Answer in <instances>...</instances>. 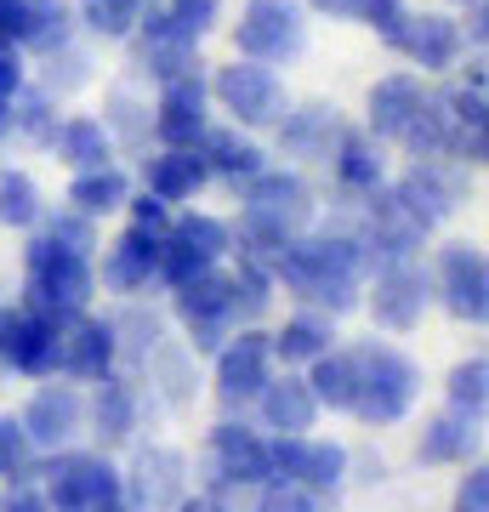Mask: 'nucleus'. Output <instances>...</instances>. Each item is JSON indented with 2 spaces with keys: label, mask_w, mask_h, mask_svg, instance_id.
Returning a JSON list of instances; mask_svg holds the SVG:
<instances>
[{
  "label": "nucleus",
  "mask_w": 489,
  "mask_h": 512,
  "mask_svg": "<svg viewBox=\"0 0 489 512\" xmlns=\"http://www.w3.org/2000/svg\"><path fill=\"white\" fill-rule=\"evenodd\" d=\"M364 251L353 234H296L273 256V285H285L302 308H319L342 319L364 302Z\"/></svg>",
  "instance_id": "nucleus-1"
},
{
  "label": "nucleus",
  "mask_w": 489,
  "mask_h": 512,
  "mask_svg": "<svg viewBox=\"0 0 489 512\" xmlns=\"http://www.w3.org/2000/svg\"><path fill=\"white\" fill-rule=\"evenodd\" d=\"M313 211H319V200H313V188L302 171L262 165L251 183L239 188V217L228 222L234 228V251L273 268V256L285 251L296 234L313 228Z\"/></svg>",
  "instance_id": "nucleus-2"
},
{
  "label": "nucleus",
  "mask_w": 489,
  "mask_h": 512,
  "mask_svg": "<svg viewBox=\"0 0 489 512\" xmlns=\"http://www.w3.org/2000/svg\"><path fill=\"white\" fill-rule=\"evenodd\" d=\"M23 308H40V313H86L91 296H97V256L91 251H74L52 234H29L23 245Z\"/></svg>",
  "instance_id": "nucleus-3"
},
{
  "label": "nucleus",
  "mask_w": 489,
  "mask_h": 512,
  "mask_svg": "<svg viewBox=\"0 0 489 512\" xmlns=\"http://www.w3.org/2000/svg\"><path fill=\"white\" fill-rule=\"evenodd\" d=\"M359 353V399H353V416L370 421V427H393L416 410L421 399V365L393 342H364Z\"/></svg>",
  "instance_id": "nucleus-4"
},
{
  "label": "nucleus",
  "mask_w": 489,
  "mask_h": 512,
  "mask_svg": "<svg viewBox=\"0 0 489 512\" xmlns=\"http://www.w3.org/2000/svg\"><path fill=\"white\" fill-rule=\"evenodd\" d=\"M308 52V6L302 0H245L234 23V57L285 69Z\"/></svg>",
  "instance_id": "nucleus-5"
},
{
  "label": "nucleus",
  "mask_w": 489,
  "mask_h": 512,
  "mask_svg": "<svg viewBox=\"0 0 489 512\" xmlns=\"http://www.w3.org/2000/svg\"><path fill=\"white\" fill-rule=\"evenodd\" d=\"M205 86H211V103L228 109V120L245 131H268L279 114L290 109V86L285 74L268 69V63H251V57H234V63H222L217 74H205Z\"/></svg>",
  "instance_id": "nucleus-6"
},
{
  "label": "nucleus",
  "mask_w": 489,
  "mask_h": 512,
  "mask_svg": "<svg viewBox=\"0 0 489 512\" xmlns=\"http://www.w3.org/2000/svg\"><path fill=\"white\" fill-rule=\"evenodd\" d=\"M427 279H433V302H444L450 319H461V325H484L489 319V262L478 239L438 245Z\"/></svg>",
  "instance_id": "nucleus-7"
},
{
  "label": "nucleus",
  "mask_w": 489,
  "mask_h": 512,
  "mask_svg": "<svg viewBox=\"0 0 489 512\" xmlns=\"http://www.w3.org/2000/svg\"><path fill=\"white\" fill-rule=\"evenodd\" d=\"M171 308L188 330V348L217 353L234 336V279H228V268H205V274L171 285Z\"/></svg>",
  "instance_id": "nucleus-8"
},
{
  "label": "nucleus",
  "mask_w": 489,
  "mask_h": 512,
  "mask_svg": "<svg viewBox=\"0 0 489 512\" xmlns=\"http://www.w3.org/2000/svg\"><path fill=\"white\" fill-rule=\"evenodd\" d=\"M120 467L109 456H86V450H57V461L46 467V501L52 512H103L114 501H126Z\"/></svg>",
  "instance_id": "nucleus-9"
},
{
  "label": "nucleus",
  "mask_w": 489,
  "mask_h": 512,
  "mask_svg": "<svg viewBox=\"0 0 489 512\" xmlns=\"http://www.w3.org/2000/svg\"><path fill=\"white\" fill-rule=\"evenodd\" d=\"M427 222L410 211V205L393 194V183H381L376 194H364V228L353 239H359L364 251V268H381V262H410V256H421V245H427Z\"/></svg>",
  "instance_id": "nucleus-10"
},
{
  "label": "nucleus",
  "mask_w": 489,
  "mask_h": 512,
  "mask_svg": "<svg viewBox=\"0 0 489 512\" xmlns=\"http://www.w3.org/2000/svg\"><path fill=\"white\" fill-rule=\"evenodd\" d=\"M364 279H370V296H364L359 308H370L376 330H387V336L416 330L421 313L433 308V279L421 268V256H410V262H381Z\"/></svg>",
  "instance_id": "nucleus-11"
},
{
  "label": "nucleus",
  "mask_w": 489,
  "mask_h": 512,
  "mask_svg": "<svg viewBox=\"0 0 489 512\" xmlns=\"http://www.w3.org/2000/svg\"><path fill=\"white\" fill-rule=\"evenodd\" d=\"M234 251V228L211 211H188V217H171L165 228V251H160V285H182V279L205 274V268H222Z\"/></svg>",
  "instance_id": "nucleus-12"
},
{
  "label": "nucleus",
  "mask_w": 489,
  "mask_h": 512,
  "mask_svg": "<svg viewBox=\"0 0 489 512\" xmlns=\"http://www.w3.org/2000/svg\"><path fill=\"white\" fill-rule=\"evenodd\" d=\"M268 461H273V478H296L313 495H336L347 484V473H353V450L336 439H313V433L268 439Z\"/></svg>",
  "instance_id": "nucleus-13"
},
{
  "label": "nucleus",
  "mask_w": 489,
  "mask_h": 512,
  "mask_svg": "<svg viewBox=\"0 0 489 512\" xmlns=\"http://www.w3.org/2000/svg\"><path fill=\"white\" fill-rule=\"evenodd\" d=\"M273 348H268V330L262 325H239L228 342L217 348V399L228 404V410H245V404H256V393L268 387L273 376Z\"/></svg>",
  "instance_id": "nucleus-14"
},
{
  "label": "nucleus",
  "mask_w": 489,
  "mask_h": 512,
  "mask_svg": "<svg viewBox=\"0 0 489 512\" xmlns=\"http://www.w3.org/2000/svg\"><path fill=\"white\" fill-rule=\"evenodd\" d=\"M23 433H29V444L35 450H46V456H57V450H74V439L86 433V393L74 382H46L35 387V399L23 404Z\"/></svg>",
  "instance_id": "nucleus-15"
},
{
  "label": "nucleus",
  "mask_w": 489,
  "mask_h": 512,
  "mask_svg": "<svg viewBox=\"0 0 489 512\" xmlns=\"http://www.w3.org/2000/svg\"><path fill=\"white\" fill-rule=\"evenodd\" d=\"M205 473L217 484H245L256 490L262 478H273V461H268V433H256L251 421H217L211 427V444H205Z\"/></svg>",
  "instance_id": "nucleus-16"
},
{
  "label": "nucleus",
  "mask_w": 489,
  "mask_h": 512,
  "mask_svg": "<svg viewBox=\"0 0 489 512\" xmlns=\"http://www.w3.org/2000/svg\"><path fill=\"white\" fill-rule=\"evenodd\" d=\"M211 126V86L200 74H182V80H165L160 103H154V143L160 148H194Z\"/></svg>",
  "instance_id": "nucleus-17"
},
{
  "label": "nucleus",
  "mask_w": 489,
  "mask_h": 512,
  "mask_svg": "<svg viewBox=\"0 0 489 512\" xmlns=\"http://www.w3.org/2000/svg\"><path fill=\"white\" fill-rule=\"evenodd\" d=\"M342 114H336V103H290L279 120H273V143H279V154L296 165H330V154H336V137H342Z\"/></svg>",
  "instance_id": "nucleus-18"
},
{
  "label": "nucleus",
  "mask_w": 489,
  "mask_h": 512,
  "mask_svg": "<svg viewBox=\"0 0 489 512\" xmlns=\"http://www.w3.org/2000/svg\"><path fill=\"white\" fill-rule=\"evenodd\" d=\"M160 251H165V234L126 228V234L103 251V262H97V291L143 296L148 285H160Z\"/></svg>",
  "instance_id": "nucleus-19"
},
{
  "label": "nucleus",
  "mask_w": 489,
  "mask_h": 512,
  "mask_svg": "<svg viewBox=\"0 0 489 512\" xmlns=\"http://www.w3.org/2000/svg\"><path fill=\"white\" fill-rule=\"evenodd\" d=\"M393 194H399L427 228H438V222H450L455 211H461L467 177H461V165H450V160H410V171L393 183Z\"/></svg>",
  "instance_id": "nucleus-20"
},
{
  "label": "nucleus",
  "mask_w": 489,
  "mask_h": 512,
  "mask_svg": "<svg viewBox=\"0 0 489 512\" xmlns=\"http://www.w3.org/2000/svg\"><path fill=\"white\" fill-rule=\"evenodd\" d=\"M114 359H120L114 319L74 313L69 325H63V353H57V376H63V382H97V376L114 370Z\"/></svg>",
  "instance_id": "nucleus-21"
},
{
  "label": "nucleus",
  "mask_w": 489,
  "mask_h": 512,
  "mask_svg": "<svg viewBox=\"0 0 489 512\" xmlns=\"http://www.w3.org/2000/svg\"><path fill=\"white\" fill-rule=\"evenodd\" d=\"M120 484H126V495L143 512L177 507L182 495H188V456L171 450V444H148V450H137V467H131V478H120Z\"/></svg>",
  "instance_id": "nucleus-22"
},
{
  "label": "nucleus",
  "mask_w": 489,
  "mask_h": 512,
  "mask_svg": "<svg viewBox=\"0 0 489 512\" xmlns=\"http://www.w3.org/2000/svg\"><path fill=\"white\" fill-rule=\"evenodd\" d=\"M74 29V12L63 0H0V40H12V46H40V52H52L63 46Z\"/></svg>",
  "instance_id": "nucleus-23"
},
{
  "label": "nucleus",
  "mask_w": 489,
  "mask_h": 512,
  "mask_svg": "<svg viewBox=\"0 0 489 512\" xmlns=\"http://www.w3.org/2000/svg\"><path fill=\"white\" fill-rule=\"evenodd\" d=\"M86 421L97 427V439L103 444H126L137 427H143V387L109 370V376H97V393L86 399Z\"/></svg>",
  "instance_id": "nucleus-24"
},
{
  "label": "nucleus",
  "mask_w": 489,
  "mask_h": 512,
  "mask_svg": "<svg viewBox=\"0 0 489 512\" xmlns=\"http://www.w3.org/2000/svg\"><path fill=\"white\" fill-rule=\"evenodd\" d=\"M399 52L416 63V74H444L461 63L467 40H461V18H444V12H410V29H404Z\"/></svg>",
  "instance_id": "nucleus-25"
},
{
  "label": "nucleus",
  "mask_w": 489,
  "mask_h": 512,
  "mask_svg": "<svg viewBox=\"0 0 489 512\" xmlns=\"http://www.w3.org/2000/svg\"><path fill=\"white\" fill-rule=\"evenodd\" d=\"M200 160H205V171H211V183H234V188H245L268 165V148L256 143V137H245L239 126H205V137L200 143Z\"/></svg>",
  "instance_id": "nucleus-26"
},
{
  "label": "nucleus",
  "mask_w": 489,
  "mask_h": 512,
  "mask_svg": "<svg viewBox=\"0 0 489 512\" xmlns=\"http://www.w3.org/2000/svg\"><path fill=\"white\" fill-rule=\"evenodd\" d=\"M421 97H427L421 74H410V69L381 74L376 86H370V114H364V131H370V137H381V143H399L404 126L416 120Z\"/></svg>",
  "instance_id": "nucleus-27"
},
{
  "label": "nucleus",
  "mask_w": 489,
  "mask_h": 512,
  "mask_svg": "<svg viewBox=\"0 0 489 512\" xmlns=\"http://www.w3.org/2000/svg\"><path fill=\"white\" fill-rule=\"evenodd\" d=\"M256 410H262V427H268L273 439L279 433H308L313 421H319V399H313L308 376H296V370H273L268 387L256 393Z\"/></svg>",
  "instance_id": "nucleus-28"
},
{
  "label": "nucleus",
  "mask_w": 489,
  "mask_h": 512,
  "mask_svg": "<svg viewBox=\"0 0 489 512\" xmlns=\"http://www.w3.org/2000/svg\"><path fill=\"white\" fill-rule=\"evenodd\" d=\"M143 188L165 205H188L211 188V171H205L200 148H160L154 160H143Z\"/></svg>",
  "instance_id": "nucleus-29"
},
{
  "label": "nucleus",
  "mask_w": 489,
  "mask_h": 512,
  "mask_svg": "<svg viewBox=\"0 0 489 512\" xmlns=\"http://www.w3.org/2000/svg\"><path fill=\"white\" fill-rule=\"evenodd\" d=\"M268 348H273V365L302 370V365H313L319 353L336 348V319L319 313V308H296L279 330H268Z\"/></svg>",
  "instance_id": "nucleus-30"
},
{
  "label": "nucleus",
  "mask_w": 489,
  "mask_h": 512,
  "mask_svg": "<svg viewBox=\"0 0 489 512\" xmlns=\"http://www.w3.org/2000/svg\"><path fill=\"white\" fill-rule=\"evenodd\" d=\"M330 171H336V183L342 194H376L387 183V154H381V137H370L364 126H342L336 137V154H330Z\"/></svg>",
  "instance_id": "nucleus-31"
},
{
  "label": "nucleus",
  "mask_w": 489,
  "mask_h": 512,
  "mask_svg": "<svg viewBox=\"0 0 489 512\" xmlns=\"http://www.w3.org/2000/svg\"><path fill=\"white\" fill-rule=\"evenodd\" d=\"M52 148L69 171H97V165H114V154H120L114 131L103 126V114H63Z\"/></svg>",
  "instance_id": "nucleus-32"
},
{
  "label": "nucleus",
  "mask_w": 489,
  "mask_h": 512,
  "mask_svg": "<svg viewBox=\"0 0 489 512\" xmlns=\"http://www.w3.org/2000/svg\"><path fill=\"white\" fill-rule=\"evenodd\" d=\"M74 319V313H69ZM63 313H40V308H23V325H18V348H12V370L23 376H57V353H63Z\"/></svg>",
  "instance_id": "nucleus-33"
},
{
  "label": "nucleus",
  "mask_w": 489,
  "mask_h": 512,
  "mask_svg": "<svg viewBox=\"0 0 489 512\" xmlns=\"http://www.w3.org/2000/svg\"><path fill=\"white\" fill-rule=\"evenodd\" d=\"M131 194H137V188H131V171L114 160V165H97V171H74L69 211H80V217H91V222H103V217H114V211H126Z\"/></svg>",
  "instance_id": "nucleus-34"
},
{
  "label": "nucleus",
  "mask_w": 489,
  "mask_h": 512,
  "mask_svg": "<svg viewBox=\"0 0 489 512\" xmlns=\"http://www.w3.org/2000/svg\"><path fill=\"white\" fill-rule=\"evenodd\" d=\"M308 387L319 410H347L353 416V399H359V353L353 348H330L308 365Z\"/></svg>",
  "instance_id": "nucleus-35"
},
{
  "label": "nucleus",
  "mask_w": 489,
  "mask_h": 512,
  "mask_svg": "<svg viewBox=\"0 0 489 512\" xmlns=\"http://www.w3.org/2000/svg\"><path fill=\"white\" fill-rule=\"evenodd\" d=\"M472 439H478V421H467V416H455V410H444V416L421 421L416 461H427V467H455V461H467Z\"/></svg>",
  "instance_id": "nucleus-36"
},
{
  "label": "nucleus",
  "mask_w": 489,
  "mask_h": 512,
  "mask_svg": "<svg viewBox=\"0 0 489 512\" xmlns=\"http://www.w3.org/2000/svg\"><path fill=\"white\" fill-rule=\"evenodd\" d=\"M450 126H455V114H450V97L444 92H427L421 97V109L416 120L404 126V154L410 160H444V143H450Z\"/></svg>",
  "instance_id": "nucleus-37"
},
{
  "label": "nucleus",
  "mask_w": 489,
  "mask_h": 512,
  "mask_svg": "<svg viewBox=\"0 0 489 512\" xmlns=\"http://www.w3.org/2000/svg\"><path fill=\"white\" fill-rule=\"evenodd\" d=\"M40 217H46L40 183L23 171V165H0V228H12V234H35Z\"/></svg>",
  "instance_id": "nucleus-38"
},
{
  "label": "nucleus",
  "mask_w": 489,
  "mask_h": 512,
  "mask_svg": "<svg viewBox=\"0 0 489 512\" xmlns=\"http://www.w3.org/2000/svg\"><path fill=\"white\" fill-rule=\"evenodd\" d=\"M137 40V57H143V69L154 74V80H182V74H200L205 57L194 40H177V35H131Z\"/></svg>",
  "instance_id": "nucleus-39"
},
{
  "label": "nucleus",
  "mask_w": 489,
  "mask_h": 512,
  "mask_svg": "<svg viewBox=\"0 0 489 512\" xmlns=\"http://www.w3.org/2000/svg\"><path fill=\"white\" fill-rule=\"evenodd\" d=\"M57 97L46 86H23L12 97V137H29V143H52L57 137Z\"/></svg>",
  "instance_id": "nucleus-40"
},
{
  "label": "nucleus",
  "mask_w": 489,
  "mask_h": 512,
  "mask_svg": "<svg viewBox=\"0 0 489 512\" xmlns=\"http://www.w3.org/2000/svg\"><path fill=\"white\" fill-rule=\"evenodd\" d=\"M444 393H450V410L467 421H484V404H489V359L484 353H472V359H461V365L450 370V382H444Z\"/></svg>",
  "instance_id": "nucleus-41"
},
{
  "label": "nucleus",
  "mask_w": 489,
  "mask_h": 512,
  "mask_svg": "<svg viewBox=\"0 0 489 512\" xmlns=\"http://www.w3.org/2000/svg\"><path fill=\"white\" fill-rule=\"evenodd\" d=\"M148 0H86V29L97 40H131L137 35V23H143Z\"/></svg>",
  "instance_id": "nucleus-42"
},
{
  "label": "nucleus",
  "mask_w": 489,
  "mask_h": 512,
  "mask_svg": "<svg viewBox=\"0 0 489 512\" xmlns=\"http://www.w3.org/2000/svg\"><path fill=\"white\" fill-rule=\"evenodd\" d=\"M35 444H29V433H23L18 416H0V478L6 484H29V473H35Z\"/></svg>",
  "instance_id": "nucleus-43"
},
{
  "label": "nucleus",
  "mask_w": 489,
  "mask_h": 512,
  "mask_svg": "<svg viewBox=\"0 0 489 512\" xmlns=\"http://www.w3.org/2000/svg\"><path fill=\"white\" fill-rule=\"evenodd\" d=\"M256 512H319V495L296 478H262L256 484Z\"/></svg>",
  "instance_id": "nucleus-44"
},
{
  "label": "nucleus",
  "mask_w": 489,
  "mask_h": 512,
  "mask_svg": "<svg viewBox=\"0 0 489 512\" xmlns=\"http://www.w3.org/2000/svg\"><path fill=\"white\" fill-rule=\"evenodd\" d=\"M40 234H52V239H63V245H74V251L97 256V222L69 211V205H63V211H46V217H40Z\"/></svg>",
  "instance_id": "nucleus-45"
},
{
  "label": "nucleus",
  "mask_w": 489,
  "mask_h": 512,
  "mask_svg": "<svg viewBox=\"0 0 489 512\" xmlns=\"http://www.w3.org/2000/svg\"><path fill=\"white\" fill-rule=\"evenodd\" d=\"M410 12H416L410 0H370V6H364V18H359V23H370V29H376V35L387 40L393 52H399L404 29H410Z\"/></svg>",
  "instance_id": "nucleus-46"
},
{
  "label": "nucleus",
  "mask_w": 489,
  "mask_h": 512,
  "mask_svg": "<svg viewBox=\"0 0 489 512\" xmlns=\"http://www.w3.org/2000/svg\"><path fill=\"white\" fill-rule=\"evenodd\" d=\"M23 86H29V63H23V46L0 40V103H12Z\"/></svg>",
  "instance_id": "nucleus-47"
},
{
  "label": "nucleus",
  "mask_w": 489,
  "mask_h": 512,
  "mask_svg": "<svg viewBox=\"0 0 489 512\" xmlns=\"http://www.w3.org/2000/svg\"><path fill=\"white\" fill-rule=\"evenodd\" d=\"M126 211H131V228H148V234H165V228H171V205L154 200L148 188H143V194H131Z\"/></svg>",
  "instance_id": "nucleus-48"
},
{
  "label": "nucleus",
  "mask_w": 489,
  "mask_h": 512,
  "mask_svg": "<svg viewBox=\"0 0 489 512\" xmlns=\"http://www.w3.org/2000/svg\"><path fill=\"white\" fill-rule=\"evenodd\" d=\"M455 512H489V467H467L455 490Z\"/></svg>",
  "instance_id": "nucleus-49"
},
{
  "label": "nucleus",
  "mask_w": 489,
  "mask_h": 512,
  "mask_svg": "<svg viewBox=\"0 0 489 512\" xmlns=\"http://www.w3.org/2000/svg\"><path fill=\"white\" fill-rule=\"evenodd\" d=\"M0 512H52L46 490H29V484H12V490L0 495Z\"/></svg>",
  "instance_id": "nucleus-50"
},
{
  "label": "nucleus",
  "mask_w": 489,
  "mask_h": 512,
  "mask_svg": "<svg viewBox=\"0 0 489 512\" xmlns=\"http://www.w3.org/2000/svg\"><path fill=\"white\" fill-rule=\"evenodd\" d=\"M18 325H23V308L0 302V370H12V348H18Z\"/></svg>",
  "instance_id": "nucleus-51"
},
{
  "label": "nucleus",
  "mask_w": 489,
  "mask_h": 512,
  "mask_svg": "<svg viewBox=\"0 0 489 512\" xmlns=\"http://www.w3.org/2000/svg\"><path fill=\"white\" fill-rule=\"evenodd\" d=\"M308 12H319V18H342V23H359L364 18V6L370 0H302Z\"/></svg>",
  "instance_id": "nucleus-52"
},
{
  "label": "nucleus",
  "mask_w": 489,
  "mask_h": 512,
  "mask_svg": "<svg viewBox=\"0 0 489 512\" xmlns=\"http://www.w3.org/2000/svg\"><path fill=\"white\" fill-rule=\"evenodd\" d=\"M461 12H467V23H461V40H472V52H484V35H489V12H484V0H478V6H461Z\"/></svg>",
  "instance_id": "nucleus-53"
},
{
  "label": "nucleus",
  "mask_w": 489,
  "mask_h": 512,
  "mask_svg": "<svg viewBox=\"0 0 489 512\" xmlns=\"http://www.w3.org/2000/svg\"><path fill=\"white\" fill-rule=\"evenodd\" d=\"M171 512H228V507H222L217 495H182V501H177Z\"/></svg>",
  "instance_id": "nucleus-54"
},
{
  "label": "nucleus",
  "mask_w": 489,
  "mask_h": 512,
  "mask_svg": "<svg viewBox=\"0 0 489 512\" xmlns=\"http://www.w3.org/2000/svg\"><path fill=\"white\" fill-rule=\"evenodd\" d=\"M12 137V103H0V143Z\"/></svg>",
  "instance_id": "nucleus-55"
},
{
  "label": "nucleus",
  "mask_w": 489,
  "mask_h": 512,
  "mask_svg": "<svg viewBox=\"0 0 489 512\" xmlns=\"http://www.w3.org/2000/svg\"><path fill=\"white\" fill-rule=\"evenodd\" d=\"M103 512H131V507H126V501H114V507H103Z\"/></svg>",
  "instance_id": "nucleus-56"
},
{
  "label": "nucleus",
  "mask_w": 489,
  "mask_h": 512,
  "mask_svg": "<svg viewBox=\"0 0 489 512\" xmlns=\"http://www.w3.org/2000/svg\"><path fill=\"white\" fill-rule=\"evenodd\" d=\"M455 6H478V0H455Z\"/></svg>",
  "instance_id": "nucleus-57"
}]
</instances>
